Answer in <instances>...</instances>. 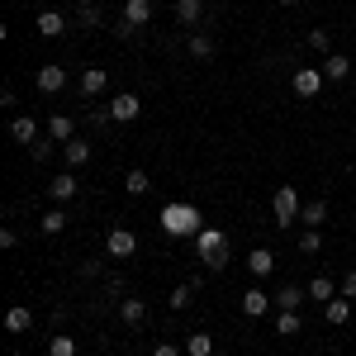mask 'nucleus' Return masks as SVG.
<instances>
[{"instance_id": "nucleus-1", "label": "nucleus", "mask_w": 356, "mask_h": 356, "mask_svg": "<svg viewBox=\"0 0 356 356\" xmlns=\"http://www.w3.org/2000/svg\"><path fill=\"white\" fill-rule=\"evenodd\" d=\"M162 233H166V238H200V233H204V219H200L195 204L176 200V204H166V209H162Z\"/></svg>"}, {"instance_id": "nucleus-2", "label": "nucleus", "mask_w": 356, "mask_h": 356, "mask_svg": "<svg viewBox=\"0 0 356 356\" xmlns=\"http://www.w3.org/2000/svg\"><path fill=\"white\" fill-rule=\"evenodd\" d=\"M195 252H200L204 271H223V266H228V233H219V228H204V233L195 238Z\"/></svg>"}, {"instance_id": "nucleus-3", "label": "nucleus", "mask_w": 356, "mask_h": 356, "mask_svg": "<svg viewBox=\"0 0 356 356\" xmlns=\"http://www.w3.org/2000/svg\"><path fill=\"white\" fill-rule=\"evenodd\" d=\"M300 195H295V186H275V195H271V214H275V228H295L300 223Z\"/></svg>"}, {"instance_id": "nucleus-4", "label": "nucleus", "mask_w": 356, "mask_h": 356, "mask_svg": "<svg viewBox=\"0 0 356 356\" xmlns=\"http://www.w3.org/2000/svg\"><path fill=\"white\" fill-rule=\"evenodd\" d=\"M105 114H110V119H119V124H134L138 114H143V100H138L134 90H119V95L110 100V110H105Z\"/></svg>"}, {"instance_id": "nucleus-5", "label": "nucleus", "mask_w": 356, "mask_h": 356, "mask_svg": "<svg viewBox=\"0 0 356 356\" xmlns=\"http://www.w3.org/2000/svg\"><path fill=\"white\" fill-rule=\"evenodd\" d=\"M323 90V67H295V95L314 100Z\"/></svg>"}, {"instance_id": "nucleus-6", "label": "nucleus", "mask_w": 356, "mask_h": 356, "mask_svg": "<svg viewBox=\"0 0 356 356\" xmlns=\"http://www.w3.org/2000/svg\"><path fill=\"white\" fill-rule=\"evenodd\" d=\"M33 81H38L43 95H57V90H67V67H62V62H48V67H38Z\"/></svg>"}, {"instance_id": "nucleus-7", "label": "nucleus", "mask_w": 356, "mask_h": 356, "mask_svg": "<svg viewBox=\"0 0 356 356\" xmlns=\"http://www.w3.org/2000/svg\"><path fill=\"white\" fill-rule=\"evenodd\" d=\"M33 29H38V33H43V38H62V33H67V29H72V19H67V15H62V10H43V15H38V19H33Z\"/></svg>"}, {"instance_id": "nucleus-8", "label": "nucleus", "mask_w": 356, "mask_h": 356, "mask_svg": "<svg viewBox=\"0 0 356 356\" xmlns=\"http://www.w3.org/2000/svg\"><path fill=\"white\" fill-rule=\"evenodd\" d=\"M119 318H124L129 328L147 323V300H143V295H124V300H119Z\"/></svg>"}, {"instance_id": "nucleus-9", "label": "nucleus", "mask_w": 356, "mask_h": 356, "mask_svg": "<svg viewBox=\"0 0 356 356\" xmlns=\"http://www.w3.org/2000/svg\"><path fill=\"white\" fill-rule=\"evenodd\" d=\"M138 252V238L129 228H114L110 238H105V257H134Z\"/></svg>"}, {"instance_id": "nucleus-10", "label": "nucleus", "mask_w": 356, "mask_h": 356, "mask_svg": "<svg viewBox=\"0 0 356 356\" xmlns=\"http://www.w3.org/2000/svg\"><path fill=\"white\" fill-rule=\"evenodd\" d=\"M105 86H110V72H105V67H86V72H81V95H86V100L105 95Z\"/></svg>"}, {"instance_id": "nucleus-11", "label": "nucleus", "mask_w": 356, "mask_h": 356, "mask_svg": "<svg viewBox=\"0 0 356 356\" xmlns=\"http://www.w3.org/2000/svg\"><path fill=\"white\" fill-rule=\"evenodd\" d=\"M76 191H81V181H76L72 171H62L57 181H48V195H53V204H67V200H76Z\"/></svg>"}, {"instance_id": "nucleus-12", "label": "nucleus", "mask_w": 356, "mask_h": 356, "mask_svg": "<svg viewBox=\"0 0 356 356\" xmlns=\"http://www.w3.org/2000/svg\"><path fill=\"white\" fill-rule=\"evenodd\" d=\"M247 271L257 275V280L271 275L275 271V252H271V247H252V252H247Z\"/></svg>"}, {"instance_id": "nucleus-13", "label": "nucleus", "mask_w": 356, "mask_h": 356, "mask_svg": "<svg viewBox=\"0 0 356 356\" xmlns=\"http://www.w3.org/2000/svg\"><path fill=\"white\" fill-rule=\"evenodd\" d=\"M352 76V57L347 53H328L323 57V81H347Z\"/></svg>"}, {"instance_id": "nucleus-14", "label": "nucleus", "mask_w": 356, "mask_h": 356, "mask_svg": "<svg viewBox=\"0 0 356 356\" xmlns=\"http://www.w3.org/2000/svg\"><path fill=\"white\" fill-rule=\"evenodd\" d=\"M271 304H275V300L266 295V290H261V285H252V290L243 295V314H247V318H261V314H266Z\"/></svg>"}, {"instance_id": "nucleus-15", "label": "nucleus", "mask_w": 356, "mask_h": 356, "mask_svg": "<svg viewBox=\"0 0 356 356\" xmlns=\"http://www.w3.org/2000/svg\"><path fill=\"white\" fill-rule=\"evenodd\" d=\"M347 318H352V300H342V295H337V300L323 304V323H328V328H342Z\"/></svg>"}, {"instance_id": "nucleus-16", "label": "nucleus", "mask_w": 356, "mask_h": 356, "mask_svg": "<svg viewBox=\"0 0 356 356\" xmlns=\"http://www.w3.org/2000/svg\"><path fill=\"white\" fill-rule=\"evenodd\" d=\"M271 300H275V309H295V314H300V304L309 300V290H300V285H280Z\"/></svg>"}, {"instance_id": "nucleus-17", "label": "nucleus", "mask_w": 356, "mask_h": 356, "mask_svg": "<svg viewBox=\"0 0 356 356\" xmlns=\"http://www.w3.org/2000/svg\"><path fill=\"white\" fill-rule=\"evenodd\" d=\"M48 138L72 143V138H76V119H72V114H53V119H48Z\"/></svg>"}, {"instance_id": "nucleus-18", "label": "nucleus", "mask_w": 356, "mask_h": 356, "mask_svg": "<svg viewBox=\"0 0 356 356\" xmlns=\"http://www.w3.org/2000/svg\"><path fill=\"white\" fill-rule=\"evenodd\" d=\"M10 134L19 138V143H38V119H33V114H19V119H10Z\"/></svg>"}, {"instance_id": "nucleus-19", "label": "nucleus", "mask_w": 356, "mask_h": 356, "mask_svg": "<svg viewBox=\"0 0 356 356\" xmlns=\"http://www.w3.org/2000/svg\"><path fill=\"white\" fill-rule=\"evenodd\" d=\"M176 19L186 29H195L200 19H204V0H176Z\"/></svg>"}, {"instance_id": "nucleus-20", "label": "nucleus", "mask_w": 356, "mask_h": 356, "mask_svg": "<svg viewBox=\"0 0 356 356\" xmlns=\"http://www.w3.org/2000/svg\"><path fill=\"white\" fill-rule=\"evenodd\" d=\"M300 223H304V228H323V223H328V200L304 204V209H300Z\"/></svg>"}, {"instance_id": "nucleus-21", "label": "nucleus", "mask_w": 356, "mask_h": 356, "mask_svg": "<svg viewBox=\"0 0 356 356\" xmlns=\"http://www.w3.org/2000/svg\"><path fill=\"white\" fill-rule=\"evenodd\" d=\"M124 19L143 29L147 19H152V0H124Z\"/></svg>"}, {"instance_id": "nucleus-22", "label": "nucleus", "mask_w": 356, "mask_h": 356, "mask_svg": "<svg viewBox=\"0 0 356 356\" xmlns=\"http://www.w3.org/2000/svg\"><path fill=\"white\" fill-rule=\"evenodd\" d=\"M275 332H280V337H295V332H304V318L295 309H280V314H275Z\"/></svg>"}, {"instance_id": "nucleus-23", "label": "nucleus", "mask_w": 356, "mask_h": 356, "mask_svg": "<svg viewBox=\"0 0 356 356\" xmlns=\"http://www.w3.org/2000/svg\"><path fill=\"white\" fill-rule=\"evenodd\" d=\"M100 24H105V10L100 5H86V10L72 15V29H100Z\"/></svg>"}, {"instance_id": "nucleus-24", "label": "nucleus", "mask_w": 356, "mask_h": 356, "mask_svg": "<svg viewBox=\"0 0 356 356\" xmlns=\"http://www.w3.org/2000/svg\"><path fill=\"white\" fill-rule=\"evenodd\" d=\"M33 328V314H29L24 304H15L10 314H5V332H29Z\"/></svg>"}, {"instance_id": "nucleus-25", "label": "nucleus", "mask_w": 356, "mask_h": 356, "mask_svg": "<svg viewBox=\"0 0 356 356\" xmlns=\"http://www.w3.org/2000/svg\"><path fill=\"white\" fill-rule=\"evenodd\" d=\"M62 152H67V166H86V162H90V143H81V138L62 143Z\"/></svg>"}, {"instance_id": "nucleus-26", "label": "nucleus", "mask_w": 356, "mask_h": 356, "mask_svg": "<svg viewBox=\"0 0 356 356\" xmlns=\"http://www.w3.org/2000/svg\"><path fill=\"white\" fill-rule=\"evenodd\" d=\"M186 356H214V337L209 332H191L186 337Z\"/></svg>"}, {"instance_id": "nucleus-27", "label": "nucleus", "mask_w": 356, "mask_h": 356, "mask_svg": "<svg viewBox=\"0 0 356 356\" xmlns=\"http://www.w3.org/2000/svg\"><path fill=\"white\" fill-rule=\"evenodd\" d=\"M309 300H318V304L337 300V290H332V280H328V275H314V280H309Z\"/></svg>"}, {"instance_id": "nucleus-28", "label": "nucleus", "mask_w": 356, "mask_h": 356, "mask_svg": "<svg viewBox=\"0 0 356 356\" xmlns=\"http://www.w3.org/2000/svg\"><path fill=\"white\" fill-rule=\"evenodd\" d=\"M191 57H200V62H209V57H214V38L195 29V33H191Z\"/></svg>"}, {"instance_id": "nucleus-29", "label": "nucleus", "mask_w": 356, "mask_h": 356, "mask_svg": "<svg viewBox=\"0 0 356 356\" xmlns=\"http://www.w3.org/2000/svg\"><path fill=\"white\" fill-rule=\"evenodd\" d=\"M48 356H76V337H72V332H53Z\"/></svg>"}, {"instance_id": "nucleus-30", "label": "nucleus", "mask_w": 356, "mask_h": 356, "mask_svg": "<svg viewBox=\"0 0 356 356\" xmlns=\"http://www.w3.org/2000/svg\"><path fill=\"white\" fill-rule=\"evenodd\" d=\"M191 300H195V285H191V280H186V285H176V290L166 295V304H171L176 314H181V309H191Z\"/></svg>"}, {"instance_id": "nucleus-31", "label": "nucleus", "mask_w": 356, "mask_h": 356, "mask_svg": "<svg viewBox=\"0 0 356 356\" xmlns=\"http://www.w3.org/2000/svg\"><path fill=\"white\" fill-rule=\"evenodd\" d=\"M38 228H43V233H48V238H57V233H62V228H67V214H62V209H48V214H43V219H38Z\"/></svg>"}, {"instance_id": "nucleus-32", "label": "nucleus", "mask_w": 356, "mask_h": 356, "mask_svg": "<svg viewBox=\"0 0 356 356\" xmlns=\"http://www.w3.org/2000/svg\"><path fill=\"white\" fill-rule=\"evenodd\" d=\"M124 191H129V195H147V191H152L147 171H129V176H124Z\"/></svg>"}, {"instance_id": "nucleus-33", "label": "nucleus", "mask_w": 356, "mask_h": 356, "mask_svg": "<svg viewBox=\"0 0 356 356\" xmlns=\"http://www.w3.org/2000/svg\"><path fill=\"white\" fill-rule=\"evenodd\" d=\"M53 143H57V138H38V143H29V157H33V162H48V157H53Z\"/></svg>"}, {"instance_id": "nucleus-34", "label": "nucleus", "mask_w": 356, "mask_h": 356, "mask_svg": "<svg viewBox=\"0 0 356 356\" xmlns=\"http://www.w3.org/2000/svg\"><path fill=\"white\" fill-rule=\"evenodd\" d=\"M318 247H323V238H318V228H304V233H300V252H304V257H314Z\"/></svg>"}, {"instance_id": "nucleus-35", "label": "nucleus", "mask_w": 356, "mask_h": 356, "mask_svg": "<svg viewBox=\"0 0 356 356\" xmlns=\"http://www.w3.org/2000/svg\"><path fill=\"white\" fill-rule=\"evenodd\" d=\"M309 48H314V53H332L328 29H309Z\"/></svg>"}, {"instance_id": "nucleus-36", "label": "nucleus", "mask_w": 356, "mask_h": 356, "mask_svg": "<svg viewBox=\"0 0 356 356\" xmlns=\"http://www.w3.org/2000/svg\"><path fill=\"white\" fill-rule=\"evenodd\" d=\"M114 38H124V43H134V38H138V24H129V19H119V24H114Z\"/></svg>"}, {"instance_id": "nucleus-37", "label": "nucleus", "mask_w": 356, "mask_h": 356, "mask_svg": "<svg viewBox=\"0 0 356 356\" xmlns=\"http://www.w3.org/2000/svg\"><path fill=\"white\" fill-rule=\"evenodd\" d=\"M337 295H342V300H356V271H347V275H342V285H337Z\"/></svg>"}, {"instance_id": "nucleus-38", "label": "nucleus", "mask_w": 356, "mask_h": 356, "mask_svg": "<svg viewBox=\"0 0 356 356\" xmlns=\"http://www.w3.org/2000/svg\"><path fill=\"white\" fill-rule=\"evenodd\" d=\"M105 295H110V300H124V280H119V275L105 280Z\"/></svg>"}, {"instance_id": "nucleus-39", "label": "nucleus", "mask_w": 356, "mask_h": 356, "mask_svg": "<svg viewBox=\"0 0 356 356\" xmlns=\"http://www.w3.org/2000/svg\"><path fill=\"white\" fill-rule=\"evenodd\" d=\"M152 356H181V347H176V342H157V347H152Z\"/></svg>"}, {"instance_id": "nucleus-40", "label": "nucleus", "mask_w": 356, "mask_h": 356, "mask_svg": "<svg viewBox=\"0 0 356 356\" xmlns=\"http://www.w3.org/2000/svg\"><path fill=\"white\" fill-rule=\"evenodd\" d=\"M86 5H95V0H76V10H86Z\"/></svg>"}, {"instance_id": "nucleus-41", "label": "nucleus", "mask_w": 356, "mask_h": 356, "mask_svg": "<svg viewBox=\"0 0 356 356\" xmlns=\"http://www.w3.org/2000/svg\"><path fill=\"white\" fill-rule=\"evenodd\" d=\"M275 5H300V0H275Z\"/></svg>"}, {"instance_id": "nucleus-42", "label": "nucleus", "mask_w": 356, "mask_h": 356, "mask_svg": "<svg viewBox=\"0 0 356 356\" xmlns=\"http://www.w3.org/2000/svg\"><path fill=\"white\" fill-rule=\"evenodd\" d=\"M10 356H24V352H10Z\"/></svg>"}]
</instances>
